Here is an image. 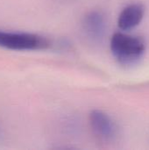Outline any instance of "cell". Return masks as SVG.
Masks as SVG:
<instances>
[{
  "label": "cell",
  "mask_w": 149,
  "mask_h": 150,
  "mask_svg": "<svg viewBox=\"0 0 149 150\" xmlns=\"http://www.w3.org/2000/svg\"><path fill=\"white\" fill-rule=\"evenodd\" d=\"M110 47L117 62L126 67L135 65L146 52V43L141 37L124 31L115 33L112 36Z\"/></svg>",
  "instance_id": "6da1fadb"
},
{
  "label": "cell",
  "mask_w": 149,
  "mask_h": 150,
  "mask_svg": "<svg viewBox=\"0 0 149 150\" xmlns=\"http://www.w3.org/2000/svg\"><path fill=\"white\" fill-rule=\"evenodd\" d=\"M0 47L12 50H39L48 47L49 42L35 33L0 31Z\"/></svg>",
  "instance_id": "7a4b0ae2"
},
{
  "label": "cell",
  "mask_w": 149,
  "mask_h": 150,
  "mask_svg": "<svg viewBox=\"0 0 149 150\" xmlns=\"http://www.w3.org/2000/svg\"><path fill=\"white\" fill-rule=\"evenodd\" d=\"M90 125L94 134L105 142H113L119 134V127L112 118L101 110L90 112Z\"/></svg>",
  "instance_id": "3957f363"
},
{
  "label": "cell",
  "mask_w": 149,
  "mask_h": 150,
  "mask_svg": "<svg viewBox=\"0 0 149 150\" xmlns=\"http://www.w3.org/2000/svg\"><path fill=\"white\" fill-rule=\"evenodd\" d=\"M145 11V6L141 3H132L126 5L118 17L119 28L124 32L136 28L141 23Z\"/></svg>",
  "instance_id": "277c9868"
},
{
  "label": "cell",
  "mask_w": 149,
  "mask_h": 150,
  "mask_svg": "<svg viewBox=\"0 0 149 150\" xmlns=\"http://www.w3.org/2000/svg\"><path fill=\"white\" fill-rule=\"evenodd\" d=\"M83 27L89 38L94 40L102 39L105 33L106 27L105 16L98 11H90L83 18Z\"/></svg>",
  "instance_id": "5b68a950"
}]
</instances>
